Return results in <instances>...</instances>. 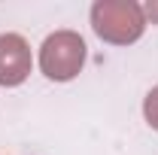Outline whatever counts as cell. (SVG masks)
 Listing matches in <instances>:
<instances>
[{
	"mask_svg": "<svg viewBox=\"0 0 158 155\" xmlns=\"http://www.w3.org/2000/svg\"><path fill=\"white\" fill-rule=\"evenodd\" d=\"M91 27L100 40L128 46L143 37L146 15H143V6L134 0H98L91 6Z\"/></svg>",
	"mask_w": 158,
	"mask_h": 155,
	"instance_id": "1",
	"label": "cell"
},
{
	"mask_svg": "<svg viewBox=\"0 0 158 155\" xmlns=\"http://www.w3.org/2000/svg\"><path fill=\"white\" fill-rule=\"evenodd\" d=\"M85 64V40L76 31H55L40 49V70L55 82H67Z\"/></svg>",
	"mask_w": 158,
	"mask_h": 155,
	"instance_id": "2",
	"label": "cell"
},
{
	"mask_svg": "<svg viewBox=\"0 0 158 155\" xmlns=\"http://www.w3.org/2000/svg\"><path fill=\"white\" fill-rule=\"evenodd\" d=\"M31 76V46L19 34H0V85L12 88Z\"/></svg>",
	"mask_w": 158,
	"mask_h": 155,
	"instance_id": "3",
	"label": "cell"
},
{
	"mask_svg": "<svg viewBox=\"0 0 158 155\" xmlns=\"http://www.w3.org/2000/svg\"><path fill=\"white\" fill-rule=\"evenodd\" d=\"M143 116H146V122L158 131V85L146 94V100H143Z\"/></svg>",
	"mask_w": 158,
	"mask_h": 155,
	"instance_id": "4",
	"label": "cell"
},
{
	"mask_svg": "<svg viewBox=\"0 0 158 155\" xmlns=\"http://www.w3.org/2000/svg\"><path fill=\"white\" fill-rule=\"evenodd\" d=\"M146 12L152 15V21H158V3H146Z\"/></svg>",
	"mask_w": 158,
	"mask_h": 155,
	"instance_id": "5",
	"label": "cell"
}]
</instances>
